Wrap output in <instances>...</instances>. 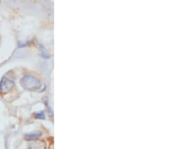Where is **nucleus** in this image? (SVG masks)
Segmentation results:
<instances>
[{"label":"nucleus","instance_id":"nucleus-1","mask_svg":"<svg viewBox=\"0 0 169 149\" xmlns=\"http://www.w3.org/2000/svg\"><path fill=\"white\" fill-rule=\"evenodd\" d=\"M15 76L13 72H9L6 73L0 81V92L2 94H6L9 92L14 86Z\"/></svg>","mask_w":169,"mask_h":149},{"label":"nucleus","instance_id":"nucleus-2","mask_svg":"<svg viewBox=\"0 0 169 149\" xmlns=\"http://www.w3.org/2000/svg\"><path fill=\"white\" fill-rule=\"evenodd\" d=\"M22 84L26 89L31 91H38L42 88V83L37 78L32 76H24L22 78Z\"/></svg>","mask_w":169,"mask_h":149},{"label":"nucleus","instance_id":"nucleus-3","mask_svg":"<svg viewBox=\"0 0 169 149\" xmlns=\"http://www.w3.org/2000/svg\"><path fill=\"white\" fill-rule=\"evenodd\" d=\"M29 149H46V143L44 141L35 140L29 144Z\"/></svg>","mask_w":169,"mask_h":149},{"label":"nucleus","instance_id":"nucleus-4","mask_svg":"<svg viewBox=\"0 0 169 149\" xmlns=\"http://www.w3.org/2000/svg\"><path fill=\"white\" fill-rule=\"evenodd\" d=\"M42 136V133L41 132H30V133L26 134L25 136V138L27 140H35V139H39L40 136Z\"/></svg>","mask_w":169,"mask_h":149},{"label":"nucleus","instance_id":"nucleus-5","mask_svg":"<svg viewBox=\"0 0 169 149\" xmlns=\"http://www.w3.org/2000/svg\"><path fill=\"white\" fill-rule=\"evenodd\" d=\"M35 117L38 119H44L45 118V115L43 112H37L35 114Z\"/></svg>","mask_w":169,"mask_h":149}]
</instances>
